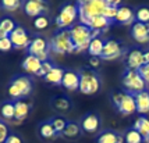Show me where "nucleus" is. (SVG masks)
Here are the masks:
<instances>
[{
    "label": "nucleus",
    "mask_w": 149,
    "mask_h": 143,
    "mask_svg": "<svg viewBox=\"0 0 149 143\" xmlns=\"http://www.w3.org/2000/svg\"><path fill=\"white\" fill-rule=\"evenodd\" d=\"M106 1H107L109 6H114V7H120L121 3H123V0H106Z\"/></svg>",
    "instance_id": "c03bdc74"
},
{
    "label": "nucleus",
    "mask_w": 149,
    "mask_h": 143,
    "mask_svg": "<svg viewBox=\"0 0 149 143\" xmlns=\"http://www.w3.org/2000/svg\"><path fill=\"white\" fill-rule=\"evenodd\" d=\"M91 0H77V6H82V4H86L89 3Z\"/></svg>",
    "instance_id": "49530a36"
},
{
    "label": "nucleus",
    "mask_w": 149,
    "mask_h": 143,
    "mask_svg": "<svg viewBox=\"0 0 149 143\" xmlns=\"http://www.w3.org/2000/svg\"><path fill=\"white\" fill-rule=\"evenodd\" d=\"M135 22L149 24V7L141 6L135 10Z\"/></svg>",
    "instance_id": "c756f323"
},
{
    "label": "nucleus",
    "mask_w": 149,
    "mask_h": 143,
    "mask_svg": "<svg viewBox=\"0 0 149 143\" xmlns=\"http://www.w3.org/2000/svg\"><path fill=\"white\" fill-rule=\"evenodd\" d=\"M22 7L26 15L33 18H36L39 15H46V13L49 11L47 0H25Z\"/></svg>",
    "instance_id": "1a4fd4ad"
},
{
    "label": "nucleus",
    "mask_w": 149,
    "mask_h": 143,
    "mask_svg": "<svg viewBox=\"0 0 149 143\" xmlns=\"http://www.w3.org/2000/svg\"><path fill=\"white\" fill-rule=\"evenodd\" d=\"M143 137L136 129L131 128L124 133V143H142Z\"/></svg>",
    "instance_id": "c85d7f7f"
},
{
    "label": "nucleus",
    "mask_w": 149,
    "mask_h": 143,
    "mask_svg": "<svg viewBox=\"0 0 149 143\" xmlns=\"http://www.w3.org/2000/svg\"><path fill=\"white\" fill-rule=\"evenodd\" d=\"M134 129H136L141 135H142L143 140L149 137V118L146 115H141L136 118L135 124H134Z\"/></svg>",
    "instance_id": "393cba45"
},
{
    "label": "nucleus",
    "mask_w": 149,
    "mask_h": 143,
    "mask_svg": "<svg viewBox=\"0 0 149 143\" xmlns=\"http://www.w3.org/2000/svg\"><path fill=\"white\" fill-rule=\"evenodd\" d=\"M11 49H14V47H13V43H11L10 36L0 39V52H10Z\"/></svg>",
    "instance_id": "4c0bfd02"
},
{
    "label": "nucleus",
    "mask_w": 149,
    "mask_h": 143,
    "mask_svg": "<svg viewBox=\"0 0 149 143\" xmlns=\"http://www.w3.org/2000/svg\"><path fill=\"white\" fill-rule=\"evenodd\" d=\"M136 104V113H139L141 115H145L149 113V90L138 92L134 95Z\"/></svg>",
    "instance_id": "f3484780"
},
{
    "label": "nucleus",
    "mask_w": 149,
    "mask_h": 143,
    "mask_svg": "<svg viewBox=\"0 0 149 143\" xmlns=\"http://www.w3.org/2000/svg\"><path fill=\"white\" fill-rule=\"evenodd\" d=\"M124 53L123 45L116 39H107L104 42L103 52L100 59L102 60H116L118 57H121V54Z\"/></svg>",
    "instance_id": "9d476101"
},
{
    "label": "nucleus",
    "mask_w": 149,
    "mask_h": 143,
    "mask_svg": "<svg viewBox=\"0 0 149 143\" xmlns=\"http://www.w3.org/2000/svg\"><path fill=\"white\" fill-rule=\"evenodd\" d=\"M8 96L14 100H21L22 97H26L32 92V81L25 75H19L10 82L8 85Z\"/></svg>",
    "instance_id": "20e7f679"
},
{
    "label": "nucleus",
    "mask_w": 149,
    "mask_h": 143,
    "mask_svg": "<svg viewBox=\"0 0 149 143\" xmlns=\"http://www.w3.org/2000/svg\"><path fill=\"white\" fill-rule=\"evenodd\" d=\"M61 85L68 90H77L79 88V72L71 71V70L65 71L63 81H61Z\"/></svg>",
    "instance_id": "a211bd4d"
},
{
    "label": "nucleus",
    "mask_w": 149,
    "mask_h": 143,
    "mask_svg": "<svg viewBox=\"0 0 149 143\" xmlns=\"http://www.w3.org/2000/svg\"><path fill=\"white\" fill-rule=\"evenodd\" d=\"M4 143H22V139L18 135H8Z\"/></svg>",
    "instance_id": "79ce46f5"
},
{
    "label": "nucleus",
    "mask_w": 149,
    "mask_h": 143,
    "mask_svg": "<svg viewBox=\"0 0 149 143\" xmlns=\"http://www.w3.org/2000/svg\"><path fill=\"white\" fill-rule=\"evenodd\" d=\"M78 18V6L74 3H68L61 7L60 13L56 17V25L58 29H70L75 20Z\"/></svg>",
    "instance_id": "423d86ee"
},
{
    "label": "nucleus",
    "mask_w": 149,
    "mask_h": 143,
    "mask_svg": "<svg viewBox=\"0 0 149 143\" xmlns=\"http://www.w3.org/2000/svg\"><path fill=\"white\" fill-rule=\"evenodd\" d=\"M39 133H40V136L43 137V139H52V137H54V135H56V131H54L53 125L50 124V121H49V122H43L40 125Z\"/></svg>",
    "instance_id": "2f4dec72"
},
{
    "label": "nucleus",
    "mask_w": 149,
    "mask_h": 143,
    "mask_svg": "<svg viewBox=\"0 0 149 143\" xmlns=\"http://www.w3.org/2000/svg\"><path fill=\"white\" fill-rule=\"evenodd\" d=\"M97 143H124V136L114 131H103L97 136Z\"/></svg>",
    "instance_id": "412c9836"
},
{
    "label": "nucleus",
    "mask_w": 149,
    "mask_h": 143,
    "mask_svg": "<svg viewBox=\"0 0 149 143\" xmlns=\"http://www.w3.org/2000/svg\"><path fill=\"white\" fill-rule=\"evenodd\" d=\"M50 124L53 125V128L56 131V133H63L65 125H67V121H65L63 117H54L50 120Z\"/></svg>",
    "instance_id": "72a5a7b5"
},
{
    "label": "nucleus",
    "mask_w": 149,
    "mask_h": 143,
    "mask_svg": "<svg viewBox=\"0 0 149 143\" xmlns=\"http://www.w3.org/2000/svg\"><path fill=\"white\" fill-rule=\"evenodd\" d=\"M107 7V1L106 0H91L89 3L78 6V18L79 22L88 26V22L91 18L102 15L104 8Z\"/></svg>",
    "instance_id": "7ed1b4c3"
},
{
    "label": "nucleus",
    "mask_w": 149,
    "mask_h": 143,
    "mask_svg": "<svg viewBox=\"0 0 149 143\" xmlns=\"http://www.w3.org/2000/svg\"><path fill=\"white\" fill-rule=\"evenodd\" d=\"M123 85L127 89V92L132 93V95L145 90V88H146V84L142 79V77L139 75L138 70H125L123 75Z\"/></svg>",
    "instance_id": "0eeeda50"
},
{
    "label": "nucleus",
    "mask_w": 149,
    "mask_h": 143,
    "mask_svg": "<svg viewBox=\"0 0 149 143\" xmlns=\"http://www.w3.org/2000/svg\"><path fill=\"white\" fill-rule=\"evenodd\" d=\"M22 4V0H0V7L6 11H17Z\"/></svg>",
    "instance_id": "7c9ffc66"
},
{
    "label": "nucleus",
    "mask_w": 149,
    "mask_h": 143,
    "mask_svg": "<svg viewBox=\"0 0 149 143\" xmlns=\"http://www.w3.org/2000/svg\"><path fill=\"white\" fill-rule=\"evenodd\" d=\"M0 115L4 121H11L14 120V103L11 102H4L0 106Z\"/></svg>",
    "instance_id": "bb28decb"
},
{
    "label": "nucleus",
    "mask_w": 149,
    "mask_h": 143,
    "mask_svg": "<svg viewBox=\"0 0 149 143\" xmlns=\"http://www.w3.org/2000/svg\"><path fill=\"white\" fill-rule=\"evenodd\" d=\"M110 21L107 20L103 15H97V17H93L89 20L88 22V26L91 28L92 31H96V32H102V31H106L109 26H110Z\"/></svg>",
    "instance_id": "4be33fe9"
},
{
    "label": "nucleus",
    "mask_w": 149,
    "mask_h": 143,
    "mask_svg": "<svg viewBox=\"0 0 149 143\" xmlns=\"http://www.w3.org/2000/svg\"><path fill=\"white\" fill-rule=\"evenodd\" d=\"M117 8H118V7L109 6V4H107V7L104 8V11H103V14H102V15H103V17H106V18H107V20H109V21L111 22V21H114V20H116Z\"/></svg>",
    "instance_id": "c9c22d12"
},
{
    "label": "nucleus",
    "mask_w": 149,
    "mask_h": 143,
    "mask_svg": "<svg viewBox=\"0 0 149 143\" xmlns=\"http://www.w3.org/2000/svg\"><path fill=\"white\" fill-rule=\"evenodd\" d=\"M145 142H146V143H149V137H146V139H145Z\"/></svg>",
    "instance_id": "de8ad7c7"
},
{
    "label": "nucleus",
    "mask_w": 149,
    "mask_h": 143,
    "mask_svg": "<svg viewBox=\"0 0 149 143\" xmlns=\"http://www.w3.org/2000/svg\"><path fill=\"white\" fill-rule=\"evenodd\" d=\"M131 36L135 42L141 45L149 43V24L134 22L131 26Z\"/></svg>",
    "instance_id": "f8f14e48"
},
{
    "label": "nucleus",
    "mask_w": 149,
    "mask_h": 143,
    "mask_svg": "<svg viewBox=\"0 0 149 143\" xmlns=\"http://www.w3.org/2000/svg\"><path fill=\"white\" fill-rule=\"evenodd\" d=\"M40 67H42V61L38 57L31 56V54H28L22 61L24 71L28 72V74H32V75H38V72L40 71Z\"/></svg>",
    "instance_id": "aec40b11"
},
{
    "label": "nucleus",
    "mask_w": 149,
    "mask_h": 143,
    "mask_svg": "<svg viewBox=\"0 0 149 143\" xmlns=\"http://www.w3.org/2000/svg\"><path fill=\"white\" fill-rule=\"evenodd\" d=\"M29 110H31V106L24 102V100H17L14 103V120H15V124L17 122H22L28 114H29Z\"/></svg>",
    "instance_id": "6ab92c4d"
},
{
    "label": "nucleus",
    "mask_w": 149,
    "mask_h": 143,
    "mask_svg": "<svg viewBox=\"0 0 149 143\" xmlns=\"http://www.w3.org/2000/svg\"><path fill=\"white\" fill-rule=\"evenodd\" d=\"M15 26L17 25H15L14 20H11L10 17H4L3 20H0V29L6 33L7 36H10V33L15 29Z\"/></svg>",
    "instance_id": "473e14b6"
},
{
    "label": "nucleus",
    "mask_w": 149,
    "mask_h": 143,
    "mask_svg": "<svg viewBox=\"0 0 149 143\" xmlns=\"http://www.w3.org/2000/svg\"><path fill=\"white\" fill-rule=\"evenodd\" d=\"M89 65H91L92 68H96L100 65V57H91L89 59Z\"/></svg>",
    "instance_id": "37998d69"
},
{
    "label": "nucleus",
    "mask_w": 149,
    "mask_h": 143,
    "mask_svg": "<svg viewBox=\"0 0 149 143\" xmlns=\"http://www.w3.org/2000/svg\"><path fill=\"white\" fill-rule=\"evenodd\" d=\"M117 110L120 111L123 115H130L132 113H135L136 104H135V97H134V95L125 92L123 100H121V103H120V106L117 107Z\"/></svg>",
    "instance_id": "2eb2a0df"
},
{
    "label": "nucleus",
    "mask_w": 149,
    "mask_h": 143,
    "mask_svg": "<svg viewBox=\"0 0 149 143\" xmlns=\"http://www.w3.org/2000/svg\"><path fill=\"white\" fill-rule=\"evenodd\" d=\"M124 93H125V92H116V93H113L111 99H113V104H114L116 107L120 106V103H121V100H123V97H124Z\"/></svg>",
    "instance_id": "a19ab883"
},
{
    "label": "nucleus",
    "mask_w": 149,
    "mask_h": 143,
    "mask_svg": "<svg viewBox=\"0 0 149 143\" xmlns=\"http://www.w3.org/2000/svg\"><path fill=\"white\" fill-rule=\"evenodd\" d=\"M70 33H71V40L74 46H75V52H85L88 50V46L92 40V29L89 26L84 25L81 22L74 24L70 28Z\"/></svg>",
    "instance_id": "f257e3e1"
},
{
    "label": "nucleus",
    "mask_w": 149,
    "mask_h": 143,
    "mask_svg": "<svg viewBox=\"0 0 149 143\" xmlns=\"http://www.w3.org/2000/svg\"><path fill=\"white\" fill-rule=\"evenodd\" d=\"M50 50L58 54H68L75 52V46L71 40L70 29H60L53 35L50 40Z\"/></svg>",
    "instance_id": "f03ea898"
},
{
    "label": "nucleus",
    "mask_w": 149,
    "mask_h": 143,
    "mask_svg": "<svg viewBox=\"0 0 149 143\" xmlns=\"http://www.w3.org/2000/svg\"><path fill=\"white\" fill-rule=\"evenodd\" d=\"M143 64H149V50L143 52Z\"/></svg>",
    "instance_id": "a18cd8bd"
},
{
    "label": "nucleus",
    "mask_w": 149,
    "mask_h": 143,
    "mask_svg": "<svg viewBox=\"0 0 149 143\" xmlns=\"http://www.w3.org/2000/svg\"><path fill=\"white\" fill-rule=\"evenodd\" d=\"M81 129L85 131V132H88V133H95L97 129H99V126H100V118L97 114L95 113H91V114H86L84 118H82V121H81Z\"/></svg>",
    "instance_id": "4468645a"
},
{
    "label": "nucleus",
    "mask_w": 149,
    "mask_h": 143,
    "mask_svg": "<svg viewBox=\"0 0 149 143\" xmlns=\"http://www.w3.org/2000/svg\"><path fill=\"white\" fill-rule=\"evenodd\" d=\"M100 89V79L93 70L84 68L79 71V88L78 90L84 95H95Z\"/></svg>",
    "instance_id": "39448f33"
},
{
    "label": "nucleus",
    "mask_w": 149,
    "mask_h": 143,
    "mask_svg": "<svg viewBox=\"0 0 149 143\" xmlns=\"http://www.w3.org/2000/svg\"><path fill=\"white\" fill-rule=\"evenodd\" d=\"M79 133H81V125L77 122H72V121L67 122L64 131H63V135H64L65 137H68V139L79 136Z\"/></svg>",
    "instance_id": "a878e982"
},
{
    "label": "nucleus",
    "mask_w": 149,
    "mask_h": 143,
    "mask_svg": "<svg viewBox=\"0 0 149 143\" xmlns=\"http://www.w3.org/2000/svg\"><path fill=\"white\" fill-rule=\"evenodd\" d=\"M54 67V65L49 61V60H46V61H43L42 63V67H40V71L38 72V77H43L45 78L46 74H49V72L52 71V68Z\"/></svg>",
    "instance_id": "e433bc0d"
},
{
    "label": "nucleus",
    "mask_w": 149,
    "mask_h": 143,
    "mask_svg": "<svg viewBox=\"0 0 149 143\" xmlns=\"http://www.w3.org/2000/svg\"><path fill=\"white\" fill-rule=\"evenodd\" d=\"M103 46H104V40L102 38H92L91 43L88 46V53L91 54V57H100L102 52H103Z\"/></svg>",
    "instance_id": "b1692460"
},
{
    "label": "nucleus",
    "mask_w": 149,
    "mask_h": 143,
    "mask_svg": "<svg viewBox=\"0 0 149 143\" xmlns=\"http://www.w3.org/2000/svg\"><path fill=\"white\" fill-rule=\"evenodd\" d=\"M116 22L121 25H132L135 22V11L128 6H120L117 8Z\"/></svg>",
    "instance_id": "ddd939ff"
},
{
    "label": "nucleus",
    "mask_w": 149,
    "mask_h": 143,
    "mask_svg": "<svg viewBox=\"0 0 149 143\" xmlns=\"http://www.w3.org/2000/svg\"><path fill=\"white\" fill-rule=\"evenodd\" d=\"M49 18L46 17V15H39L36 17L35 20H33V28L35 29H39V31H42V29H46L47 26H49Z\"/></svg>",
    "instance_id": "f704fd0d"
},
{
    "label": "nucleus",
    "mask_w": 149,
    "mask_h": 143,
    "mask_svg": "<svg viewBox=\"0 0 149 143\" xmlns=\"http://www.w3.org/2000/svg\"><path fill=\"white\" fill-rule=\"evenodd\" d=\"M138 72L139 75L142 77V79L145 81V84L149 85V64H143L142 67L138 68Z\"/></svg>",
    "instance_id": "58836bf2"
},
{
    "label": "nucleus",
    "mask_w": 149,
    "mask_h": 143,
    "mask_svg": "<svg viewBox=\"0 0 149 143\" xmlns=\"http://www.w3.org/2000/svg\"><path fill=\"white\" fill-rule=\"evenodd\" d=\"M143 65V52L141 49H131L127 54V70H138Z\"/></svg>",
    "instance_id": "dca6fc26"
},
{
    "label": "nucleus",
    "mask_w": 149,
    "mask_h": 143,
    "mask_svg": "<svg viewBox=\"0 0 149 143\" xmlns=\"http://www.w3.org/2000/svg\"><path fill=\"white\" fill-rule=\"evenodd\" d=\"M7 137H8V126L6 122L0 121V143H4Z\"/></svg>",
    "instance_id": "ea45409f"
},
{
    "label": "nucleus",
    "mask_w": 149,
    "mask_h": 143,
    "mask_svg": "<svg viewBox=\"0 0 149 143\" xmlns=\"http://www.w3.org/2000/svg\"><path fill=\"white\" fill-rule=\"evenodd\" d=\"M64 70L60 68V67H53L52 71L49 74L45 75V81L47 84H52V85H60L61 81H63V77H64Z\"/></svg>",
    "instance_id": "5701e85b"
},
{
    "label": "nucleus",
    "mask_w": 149,
    "mask_h": 143,
    "mask_svg": "<svg viewBox=\"0 0 149 143\" xmlns=\"http://www.w3.org/2000/svg\"><path fill=\"white\" fill-rule=\"evenodd\" d=\"M52 104H53V107L58 111H67V110H70V107H71L70 99L65 97V96H57V97H54L52 100Z\"/></svg>",
    "instance_id": "cd10ccee"
},
{
    "label": "nucleus",
    "mask_w": 149,
    "mask_h": 143,
    "mask_svg": "<svg viewBox=\"0 0 149 143\" xmlns=\"http://www.w3.org/2000/svg\"><path fill=\"white\" fill-rule=\"evenodd\" d=\"M28 52L31 56L38 57L42 63L49 60V52H50V46L47 43V40L42 36H36L31 40V43L28 46Z\"/></svg>",
    "instance_id": "6e6552de"
},
{
    "label": "nucleus",
    "mask_w": 149,
    "mask_h": 143,
    "mask_svg": "<svg viewBox=\"0 0 149 143\" xmlns=\"http://www.w3.org/2000/svg\"><path fill=\"white\" fill-rule=\"evenodd\" d=\"M10 39H11V43H13V47L14 49H18V50L28 47L29 43H31V40H32L29 38L28 32L25 31V28H22L19 25L15 26V29L10 33Z\"/></svg>",
    "instance_id": "9b49d317"
}]
</instances>
